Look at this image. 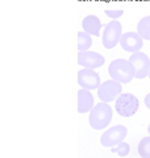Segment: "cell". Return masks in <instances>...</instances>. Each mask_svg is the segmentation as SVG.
Returning a JSON list of instances; mask_svg holds the SVG:
<instances>
[{
  "instance_id": "16",
  "label": "cell",
  "mask_w": 150,
  "mask_h": 158,
  "mask_svg": "<svg viewBox=\"0 0 150 158\" xmlns=\"http://www.w3.org/2000/svg\"><path fill=\"white\" fill-rule=\"evenodd\" d=\"M111 152L116 153L120 157H127L129 154V152H131V145L123 141V142H120L116 148H111Z\"/></svg>"
},
{
  "instance_id": "19",
  "label": "cell",
  "mask_w": 150,
  "mask_h": 158,
  "mask_svg": "<svg viewBox=\"0 0 150 158\" xmlns=\"http://www.w3.org/2000/svg\"><path fill=\"white\" fill-rule=\"evenodd\" d=\"M148 132H149V135H150V123H149V127H148Z\"/></svg>"
},
{
  "instance_id": "15",
  "label": "cell",
  "mask_w": 150,
  "mask_h": 158,
  "mask_svg": "<svg viewBox=\"0 0 150 158\" xmlns=\"http://www.w3.org/2000/svg\"><path fill=\"white\" fill-rule=\"evenodd\" d=\"M137 150L141 158H150V136L141 138V141L138 142Z\"/></svg>"
},
{
  "instance_id": "17",
  "label": "cell",
  "mask_w": 150,
  "mask_h": 158,
  "mask_svg": "<svg viewBox=\"0 0 150 158\" xmlns=\"http://www.w3.org/2000/svg\"><path fill=\"white\" fill-rule=\"evenodd\" d=\"M104 12H106L107 16L111 17L112 20H117L119 17H121L124 15L123 9H107V11H104Z\"/></svg>"
},
{
  "instance_id": "9",
  "label": "cell",
  "mask_w": 150,
  "mask_h": 158,
  "mask_svg": "<svg viewBox=\"0 0 150 158\" xmlns=\"http://www.w3.org/2000/svg\"><path fill=\"white\" fill-rule=\"evenodd\" d=\"M106 62L102 54H99L96 52H91V50H84V52H79L78 53V63L86 69H95L102 67Z\"/></svg>"
},
{
  "instance_id": "13",
  "label": "cell",
  "mask_w": 150,
  "mask_h": 158,
  "mask_svg": "<svg viewBox=\"0 0 150 158\" xmlns=\"http://www.w3.org/2000/svg\"><path fill=\"white\" fill-rule=\"evenodd\" d=\"M137 33L144 40L150 41V16H145L137 24Z\"/></svg>"
},
{
  "instance_id": "10",
  "label": "cell",
  "mask_w": 150,
  "mask_h": 158,
  "mask_svg": "<svg viewBox=\"0 0 150 158\" xmlns=\"http://www.w3.org/2000/svg\"><path fill=\"white\" fill-rule=\"evenodd\" d=\"M120 45L128 53H136L140 52L144 46V38L140 36L137 32H127L123 33L120 38Z\"/></svg>"
},
{
  "instance_id": "11",
  "label": "cell",
  "mask_w": 150,
  "mask_h": 158,
  "mask_svg": "<svg viewBox=\"0 0 150 158\" xmlns=\"http://www.w3.org/2000/svg\"><path fill=\"white\" fill-rule=\"evenodd\" d=\"M94 108V96L90 90L81 88L78 91V112L87 113Z\"/></svg>"
},
{
  "instance_id": "6",
  "label": "cell",
  "mask_w": 150,
  "mask_h": 158,
  "mask_svg": "<svg viewBox=\"0 0 150 158\" xmlns=\"http://www.w3.org/2000/svg\"><path fill=\"white\" fill-rule=\"evenodd\" d=\"M127 135H128L127 127H124L121 124L115 125L103 133L102 138H100V142L106 148H113V146H117L120 142H123L124 138L127 137Z\"/></svg>"
},
{
  "instance_id": "1",
  "label": "cell",
  "mask_w": 150,
  "mask_h": 158,
  "mask_svg": "<svg viewBox=\"0 0 150 158\" xmlns=\"http://www.w3.org/2000/svg\"><path fill=\"white\" fill-rule=\"evenodd\" d=\"M108 73L112 79L123 83V85L131 83L134 79V77H136V71H134V67L131 63V61L124 58L115 59V61L109 63Z\"/></svg>"
},
{
  "instance_id": "14",
  "label": "cell",
  "mask_w": 150,
  "mask_h": 158,
  "mask_svg": "<svg viewBox=\"0 0 150 158\" xmlns=\"http://www.w3.org/2000/svg\"><path fill=\"white\" fill-rule=\"evenodd\" d=\"M92 46V38L91 34H88L86 32H79L78 33V50L79 52H84V50H90V48Z\"/></svg>"
},
{
  "instance_id": "4",
  "label": "cell",
  "mask_w": 150,
  "mask_h": 158,
  "mask_svg": "<svg viewBox=\"0 0 150 158\" xmlns=\"http://www.w3.org/2000/svg\"><path fill=\"white\" fill-rule=\"evenodd\" d=\"M123 36V25L117 20L109 21L103 31L102 41L106 49H113L115 46L120 44V38Z\"/></svg>"
},
{
  "instance_id": "18",
  "label": "cell",
  "mask_w": 150,
  "mask_h": 158,
  "mask_svg": "<svg viewBox=\"0 0 150 158\" xmlns=\"http://www.w3.org/2000/svg\"><path fill=\"white\" fill-rule=\"evenodd\" d=\"M144 102H145V106H146L149 110H150V92L146 96H145V100H144Z\"/></svg>"
},
{
  "instance_id": "2",
  "label": "cell",
  "mask_w": 150,
  "mask_h": 158,
  "mask_svg": "<svg viewBox=\"0 0 150 158\" xmlns=\"http://www.w3.org/2000/svg\"><path fill=\"white\" fill-rule=\"evenodd\" d=\"M112 116H113V110L109 106V103L100 102L99 104L94 106L91 112H90L88 123L94 129L100 131L109 125V123L112 121Z\"/></svg>"
},
{
  "instance_id": "20",
  "label": "cell",
  "mask_w": 150,
  "mask_h": 158,
  "mask_svg": "<svg viewBox=\"0 0 150 158\" xmlns=\"http://www.w3.org/2000/svg\"><path fill=\"white\" fill-rule=\"evenodd\" d=\"M148 77H149V79H150V71H149V75H148Z\"/></svg>"
},
{
  "instance_id": "3",
  "label": "cell",
  "mask_w": 150,
  "mask_h": 158,
  "mask_svg": "<svg viewBox=\"0 0 150 158\" xmlns=\"http://www.w3.org/2000/svg\"><path fill=\"white\" fill-rule=\"evenodd\" d=\"M115 110L123 117H131L138 111L140 102L136 95L133 94H121L116 100H115Z\"/></svg>"
},
{
  "instance_id": "5",
  "label": "cell",
  "mask_w": 150,
  "mask_h": 158,
  "mask_svg": "<svg viewBox=\"0 0 150 158\" xmlns=\"http://www.w3.org/2000/svg\"><path fill=\"white\" fill-rule=\"evenodd\" d=\"M123 83H120L115 79H108L104 83L100 85L98 88V96L100 99V102L104 103H111L123 94Z\"/></svg>"
},
{
  "instance_id": "7",
  "label": "cell",
  "mask_w": 150,
  "mask_h": 158,
  "mask_svg": "<svg viewBox=\"0 0 150 158\" xmlns=\"http://www.w3.org/2000/svg\"><path fill=\"white\" fill-rule=\"evenodd\" d=\"M129 61L133 65L134 67V71H136V77L137 79H145L149 75V71H150V59L145 53L136 52V53H132Z\"/></svg>"
},
{
  "instance_id": "8",
  "label": "cell",
  "mask_w": 150,
  "mask_h": 158,
  "mask_svg": "<svg viewBox=\"0 0 150 158\" xmlns=\"http://www.w3.org/2000/svg\"><path fill=\"white\" fill-rule=\"evenodd\" d=\"M78 85L82 88L86 90H96L100 87L102 82H100V77L99 74L92 70V69H86L83 67L82 70L78 71Z\"/></svg>"
},
{
  "instance_id": "12",
  "label": "cell",
  "mask_w": 150,
  "mask_h": 158,
  "mask_svg": "<svg viewBox=\"0 0 150 158\" xmlns=\"http://www.w3.org/2000/svg\"><path fill=\"white\" fill-rule=\"evenodd\" d=\"M82 27H83V31L86 33L91 34V36L99 37L103 24H102V21H100V19L98 16H95V15H88V16H86L83 19Z\"/></svg>"
}]
</instances>
